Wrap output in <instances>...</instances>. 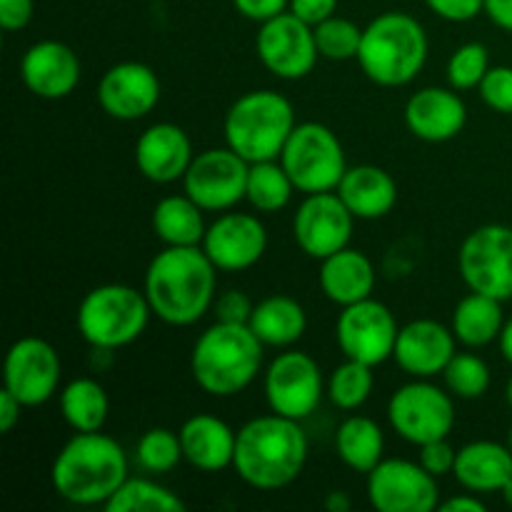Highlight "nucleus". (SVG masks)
<instances>
[{
  "mask_svg": "<svg viewBox=\"0 0 512 512\" xmlns=\"http://www.w3.org/2000/svg\"><path fill=\"white\" fill-rule=\"evenodd\" d=\"M498 343H500V353H503V358L512 365V318L505 320L503 330H500Z\"/></svg>",
  "mask_w": 512,
  "mask_h": 512,
  "instance_id": "603ef678",
  "label": "nucleus"
},
{
  "mask_svg": "<svg viewBox=\"0 0 512 512\" xmlns=\"http://www.w3.org/2000/svg\"><path fill=\"white\" fill-rule=\"evenodd\" d=\"M295 183L290 180L288 170L280 160H260L250 163L248 185H245V200L258 213H280L290 203L295 193Z\"/></svg>",
  "mask_w": 512,
  "mask_h": 512,
  "instance_id": "473e14b6",
  "label": "nucleus"
},
{
  "mask_svg": "<svg viewBox=\"0 0 512 512\" xmlns=\"http://www.w3.org/2000/svg\"><path fill=\"white\" fill-rule=\"evenodd\" d=\"M335 193L343 198V203L358 220L385 218L398 203L395 178L378 165L348 168Z\"/></svg>",
  "mask_w": 512,
  "mask_h": 512,
  "instance_id": "a878e982",
  "label": "nucleus"
},
{
  "mask_svg": "<svg viewBox=\"0 0 512 512\" xmlns=\"http://www.w3.org/2000/svg\"><path fill=\"white\" fill-rule=\"evenodd\" d=\"M218 268L200 245H165L145 270L143 293L163 323L185 328L203 318L215 303Z\"/></svg>",
  "mask_w": 512,
  "mask_h": 512,
  "instance_id": "f257e3e1",
  "label": "nucleus"
},
{
  "mask_svg": "<svg viewBox=\"0 0 512 512\" xmlns=\"http://www.w3.org/2000/svg\"><path fill=\"white\" fill-rule=\"evenodd\" d=\"M313 33H315V43H318L320 58L325 60L358 58L360 43H363V28L355 25L353 20L333 15V18L315 25Z\"/></svg>",
  "mask_w": 512,
  "mask_h": 512,
  "instance_id": "4c0bfd02",
  "label": "nucleus"
},
{
  "mask_svg": "<svg viewBox=\"0 0 512 512\" xmlns=\"http://www.w3.org/2000/svg\"><path fill=\"white\" fill-rule=\"evenodd\" d=\"M490 368L480 355L455 353L443 370V383L453 398L478 400L490 388Z\"/></svg>",
  "mask_w": 512,
  "mask_h": 512,
  "instance_id": "c9c22d12",
  "label": "nucleus"
},
{
  "mask_svg": "<svg viewBox=\"0 0 512 512\" xmlns=\"http://www.w3.org/2000/svg\"><path fill=\"white\" fill-rule=\"evenodd\" d=\"M440 510L443 512H485V503L478 498V493H465L455 495V498L440 503Z\"/></svg>",
  "mask_w": 512,
  "mask_h": 512,
  "instance_id": "8fccbe9b",
  "label": "nucleus"
},
{
  "mask_svg": "<svg viewBox=\"0 0 512 512\" xmlns=\"http://www.w3.org/2000/svg\"><path fill=\"white\" fill-rule=\"evenodd\" d=\"M60 415L75 433L103 430L110 415V398L93 378H75L60 390Z\"/></svg>",
  "mask_w": 512,
  "mask_h": 512,
  "instance_id": "2f4dec72",
  "label": "nucleus"
},
{
  "mask_svg": "<svg viewBox=\"0 0 512 512\" xmlns=\"http://www.w3.org/2000/svg\"><path fill=\"white\" fill-rule=\"evenodd\" d=\"M248 325L263 345L290 348L308 330V313L290 295H268L260 303H255Z\"/></svg>",
  "mask_w": 512,
  "mask_h": 512,
  "instance_id": "cd10ccee",
  "label": "nucleus"
},
{
  "mask_svg": "<svg viewBox=\"0 0 512 512\" xmlns=\"http://www.w3.org/2000/svg\"><path fill=\"white\" fill-rule=\"evenodd\" d=\"M180 443H183L185 460L193 468L203 473H220L233 465L238 430L230 428L218 415L198 413L183 423Z\"/></svg>",
  "mask_w": 512,
  "mask_h": 512,
  "instance_id": "b1692460",
  "label": "nucleus"
},
{
  "mask_svg": "<svg viewBox=\"0 0 512 512\" xmlns=\"http://www.w3.org/2000/svg\"><path fill=\"white\" fill-rule=\"evenodd\" d=\"M255 303L243 293V290H225L218 295L213 303V313L218 323H233V325H248L250 315H253Z\"/></svg>",
  "mask_w": 512,
  "mask_h": 512,
  "instance_id": "79ce46f5",
  "label": "nucleus"
},
{
  "mask_svg": "<svg viewBox=\"0 0 512 512\" xmlns=\"http://www.w3.org/2000/svg\"><path fill=\"white\" fill-rule=\"evenodd\" d=\"M180 460H185L180 433H173L168 428H150L135 445V463L145 473H170V470L178 468Z\"/></svg>",
  "mask_w": 512,
  "mask_h": 512,
  "instance_id": "e433bc0d",
  "label": "nucleus"
},
{
  "mask_svg": "<svg viewBox=\"0 0 512 512\" xmlns=\"http://www.w3.org/2000/svg\"><path fill=\"white\" fill-rule=\"evenodd\" d=\"M335 450L350 470L368 475L383 460V428L368 415H350L335 433Z\"/></svg>",
  "mask_w": 512,
  "mask_h": 512,
  "instance_id": "7c9ffc66",
  "label": "nucleus"
},
{
  "mask_svg": "<svg viewBox=\"0 0 512 512\" xmlns=\"http://www.w3.org/2000/svg\"><path fill=\"white\" fill-rule=\"evenodd\" d=\"M468 123V105L455 88H420L405 103V125L425 143H448Z\"/></svg>",
  "mask_w": 512,
  "mask_h": 512,
  "instance_id": "4be33fe9",
  "label": "nucleus"
},
{
  "mask_svg": "<svg viewBox=\"0 0 512 512\" xmlns=\"http://www.w3.org/2000/svg\"><path fill=\"white\" fill-rule=\"evenodd\" d=\"M295 125V110L283 93L250 90L225 113V143L248 163L278 160Z\"/></svg>",
  "mask_w": 512,
  "mask_h": 512,
  "instance_id": "423d86ee",
  "label": "nucleus"
},
{
  "mask_svg": "<svg viewBox=\"0 0 512 512\" xmlns=\"http://www.w3.org/2000/svg\"><path fill=\"white\" fill-rule=\"evenodd\" d=\"M25 88L43 100H63L78 88L80 58L63 40H38L20 60Z\"/></svg>",
  "mask_w": 512,
  "mask_h": 512,
  "instance_id": "412c9836",
  "label": "nucleus"
},
{
  "mask_svg": "<svg viewBox=\"0 0 512 512\" xmlns=\"http://www.w3.org/2000/svg\"><path fill=\"white\" fill-rule=\"evenodd\" d=\"M108 512H183L180 495L148 478H128L103 505Z\"/></svg>",
  "mask_w": 512,
  "mask_h": 512,
  "instance_id": "72a5a7b5",
  "label": "nucleus"
},
{
  "mask_svg": "<svg viewBox=\"0 0 512 512\" xmlns=\"http://www.w3.org/2000/svg\"><path fill=\"white\" fill-rule=\"evenodd\" d=\"M295 188L305 195L338 190L348 163L338 135L323 123H298L280 153Z\"/></svg>",
  "mask_w": 512,
  "mask_h": 512,
  "instance_id": "6e6552de",
  "label": "nucleus"
},
{
  "mask_svg": "<svg viewBox=\"0 0 512 512\" xmlns=\"http://www.w3.org/2000/svg\"><path fill=\"white\" fill-rule=\"evenodd\" d=\"M505 400H508V405L512 410V378L508 380V385H505Z\"/></svg>",
  "mask_w": 512,
  "mask_h": 512,
  "instance_id": "5fc2aeb1",
  "label": "nucleus"
},
{
  "mask_svg": "<svg viewBox=\"0 0 512 512\" xmlns=\"http://www.w3.org/2000/svg\"><path fill=\"white\" fill-rule=\"evenodd\" d=\"M255 50L260 63L280 80L305 78L313 73L320 58L313 25L300 20L290 10L275 15L268 23H260Z\"/></svg>",
  "mask_w": 512,
  "mask_h": 512,
  "instance_id": "2eb2a0df",
  "label": "nucleus"
},
{
  "mask_svg": "<svg viewBox=\"0 0 512 512\" xmlns=\"http://www.w3.org/2000/svg\"><path fill=\"white\" fill-rule=\"evenodd\" d=\"M60 355L48 340L20 338L10 345L3 363V388H8L25 408L43 405L60 388Z\"/></svg>",
  "mask_w": 512,
  "mask_h": 512,
  "instance_id": "dca6fc26",
  "label": "nucleus"
},
{
  "mask_svg": "<svg viewBox=\"0 0 512 512\" xmlns=\"http://www.w3.org/2000/svg\"><path fill=\"white\" fill-rule=\"evenodd\" d=\"M500 493H503V500L512 508V478L508 480V483H505V488L500 490Z\"/></svg>",
  "mask_w": 512,
  "mask_h": 512,
  "instance_id": "864d4df0",
  "label": "nucleus"
},
{
  "mask_svg": "<svg viewBox=\"0 0 512 512\" xmlns=\"http://www.w3.org/2000/svg\"><path fill=\"white\" fill-rule=\"evenodd\" d=\"M425 5L448 23H468L485 13V0H425Z\"/></svg>",
  "mask_w": 512,
  "mask_h": 512,
  "instance_id": "37998d69",
  "label": "nucleus"
},
{
  "mask_svg": "<svg viewBox=\"0 0 512 512\" xmlns=\"http://www.w3.org/2000/svg\"><path fill=\"white\" fill-rule=\"evenodd\" d=\"M308 463V438L300 420L270 410L238 430L233 468L255 490H280L300 478Z\"/></svg>",
  "mask_w": 512,
  "mask_h": 512,
  "instance_id": "f03ea898",
  "label": "nucleus"
},
{
  "mask_svg": "<svg viewBox=\"0 0 512 512\" xmlns=\"http://www.w3.org/2000/svg\"><path fill=\"white\" fill-rule=\"evenodd\" d=\"M355 215L335 190L305 195L293 218V238L308 258L325 260L348 248L353 238Z\"/></svg>",
  "mask_w": 512,
  "mask_h": 512,
  "instance_id": "f3484780",
  "label": "nucleus"
},
{
  "mask_svg": "<svg viewBox=\"0 0 512 512\" xmlns=\"http://www.w3.org/2000/svg\"><path fill=\"white\" fill-rule=\"evenodd\" d=\"M98 103L115 120L145 118L160 103L158 73L138 60L115 63L100 78Z\"/></svg>",
  "mask_w": 512,
  "mask_h": 512,
  "instance_id": "6ab92c4d",
  "label": "nucleus"
},
{
  "mask_svg": "<svg viewBox=\"0 0 512 512\" xmlns=\"http://www.w3.org/2000/svg\"><path fill=\"white\" fill-rule=\"evenodd\" d=\"M340 0H290V13L298 15L308 25H318L338 13Z\"/></svg>",
  "mask_w": 512,
  "mask_h": 512,
  "instance_id": "49530a36",
  "label": "nucleus"
},
{
  "mask_svg": "<svg viewBox=\"0 0 512 512\" xmlns=\"http://www.w3.org/2000/svg\"><path fill=\"white\" fill-rule=\"evenodd\" d=\"M153 315L148 298L133 285L105 283L78 305V333L95 350H118L135 343Z\"/></svg>",
  "mask_w": 512,
  "mask_h": 512,
  "instance_id": "0eeeda50",
  "label": "nucleus"
},
{
  "mask_svg": "<svg viewBox=\"0 0 512 512\" xmlns=\"http://www.w3.org/2000/svg\"><path fill=\"white\" fill-rule=\"evenodd\" d=\"M398 320L393 310L375 298L345 305L335 323V340L345 358L365 365H380L393 358L398 343Z\"/></svg>",
  "mask_w": 512,
  "mask_h": 512,
  "instance_id": "f8f14e48",
  "label": "nucleus"
},
{
  "mask_svg": "<svg viewBox=\"0 0 512 512\" xmlns=\"http://www.w3.org/2000/svg\"><path fill=\"white\" fill-rule=\"evenodd\" d=\"M480 98L490 110L512 115V68L510 65H490L483 83L478 85Z\"/></svg>",
  "mask_w": 512,
  "mask_h": 512,
  "instance_id": "ea45409f",
  "label": "nucleus"
},
{
  "mask_svg": "<svg viewBox=\"0 0 512 512\" xmlns=\"http://www.w3.org/2000/svg\"><path fill=\"white\" fill-rule=\"evenodd\" d=\"M263 348L250 325H210L190 350V373L213 398H233L248 390L263 368Z\"/></svg>",
  "mask_w": 512,
  "mask_h": 512,
  "instance_id": "20e7f679",
  "label": "nucleus"
},
{
  "mask_svg": "<svg viewBox=\"0 0 512 512\" xmlns=\"http://www.w3.org/2000/svg\"><path fill=\"white\" fill-rule=\"evenodd\" d=\"M375 388L373 365H365L360 360L345 358L343 365L330 373L325 393H328L330 403L340 410H358L360 405L368 403Z\"/></svg>",
  "mask_w": 512,
  "mask_h": 512,
  "instance_id": "f704fd0d",
  "label": "nucleus"
},
{
  "mask_svg": "<svg viewBox=\"0 0 512 512\" xmlns=\"http://www.w3.org/2000/svg\"><path fill=\"white\" fill-rule=\"evenodd\" d=\"M455 480L470 493H500L512 478V453L508 443L475 440L458 450Z\"/></svg>",
  "mask_w": 512,
  "mask_h": 512,
  "instance_id": "bb28decb",
  "label": "nucleus"
},
{
  "mask_svg": "<svg viewBox=\"0 0 512 512\" xmlns=\"http://www.w3.org/2000/svg\"><path fill=\"white\" fill-rule=\"evenodd\" d=\"M390 428L413 445L448 438L455 428V403L448 388H438L430 380L415 378L390 395Z\"/></svg>",
  "mask_w": 512,
  "mask_h": 512,
  "instance_id": "1a4fd4ad",
  "label": "nucleus"
},
{
  "mask_svg": "<svg viewBox=\"0 0 512 512\" xmlns=\"http://www.w3.org/2000/svg\"><path fill=\"white\" fill-rule=\"evenodd\" d=\"M485 15L498 28L512 33V0H485Z\"/></svg>",
  "mask_w": 512,
  "mask_h": 512,
  "instance_id": "09e8293b",
  "label": "nucleus"
},
{
  "mask_svg": "<svg viewBox=\"0 0 512 512\" xmlns=\"http://www.w3.org/2000/svg\"><path fill=\"white\" fill-rule=\"evenodd\" d=\"M508 448H510V453H512V425H510V430H508Z\"/></svg>",
  "mask_w": 512,
  "mask_h": 512,
  "instance_id": "6e6d98bb",
  "label": "nucleus"
},
{
  "mask_svg": "<svg viewBox=\"0 0 512 512\" xmlns=\"http://www.w3.org/2000/svg\"><path fill=\"white\" fill-rule=\"evenodd\" d=\"M25 405L10 393L8 388L0 390V433L8 435L15 425L20 423V415H23Z\"/></svg>",
  "mask_w": 512,
  "mask_h": 512,
  "instance_id": "de8ad7c7",
  "label": "nucleus"
},
{
  "mask_svg": "<svg viewBox=\"0 0 512 512\" xmlns=\"http://www.w3.org/2000/svg\"><path fill=\"white\" fill-rule=\"evenodd\" d=\"M128 478V455L100 430L75 433L50 465L53 490L73 505H105Z\"/></svg>",
  "mask_w": 512,
  "mask_h": 512,
  "instance_id": "7ed1b4c3",
  "label": "nucleus"
},
{
  "mask_svg": "<svg viewBox=\"0 0 512 512\" xmlns=\"http://www.w3.org/2000/svg\"><path fill=\"white\" fill-rule=\"evenodd\" d=\"M460 278L473 293L512 298V228L488 223L463 240L458 253Z\"/></svg>",
  "mask_w": 512,
  "mask_h": 512,
  "instance_id": "9d476101",
  "label": "nucleus"
},
{
  "mask_svg": "<svg viewBox=\"0 0 512 512\" xmlns=\"http://www.w3.org/2000/svg\"><path fill=\"white\" fill-rule=\"evenodd\" d=\"M318 280L325 298L345 308V305L373 298L375 268L368 255L348 245V248L320 260Z\"/></svg>",
  "mask_w": 512,
  "mask_h": 512,
  "instance_id": "393cba45",
  "label": "nucleus"
},
{
  "mask_svg": "<svg viewBox=\"0 0 512 512\" xmlns=\"http://www.w3.org/2000/svg\"><path fill=\"white\" fill-rule=\"evenodd\" d=\"M235 10L255 23H268L290 8V0H233Z\"/></svg>",
  "mask_w": 512,
  "mask_h": 512,
  "instance_id": "a18cd8bd",
  "label": "nucleus"
},
{
  "mask_svg": "<svg viewBox=\"0 0 512 512\" xmlns=\"http://www.w3.org/2000/svg\"><path fill=\"white\" fill-rule=\"evenodd\" d=\"M193 158V140L175 123L150 125L135 143V165L150 183L168 185L183 180Z\"/></svg>",
  "mask_w": 512,
  "mask_h": 512,
  "instance_id": "5701e85b",
  "label": "nucleus"
},
{
  "mask_svg": "<svg viewBox=\"0 0 512 512\" xmlns=\"http://www.w3.org/2000/svg\"><path fill=\"white\" fill-rule=\"evenodd\" d=\"M490 70V53L483 43H465L450 55L448 80L455 90H473Z\"/></svg>",
  "mask_w": 512,
  "mask_h": 512,
  "instance_id": "58836bf2",
  "label": "nucleus"
},
{
  "mask_svg": "<svg viewBox=\"0 0 512 512\" xmlns=\"http://www.w3.org/2000/svg\"><path fill=\"white\" fill-rule=\"evenodd\" d=\"M503 325V300L470 290V295H465L455 305L450 328H453L458 343H463L465 348H483V345H490L500 338Z\"/></svg>",
  "mask_w": 512,
  "mask_h": 512,
  "instance_id": "c756f323",
  "label": "nucleus"
},
{
  "mask_svg": "<svg viewBox=\"0 0 512 512\" xmlns=\"http://www.w3.org/2000/svg\"><path fill=\"white\" fill-rule=\"evenodd\" d=\"M418 463L428 470L435 478H445L455 470L458 463V450L448 443V438L430 440V443L420 445V458Z\"/></svg>",
  "mask_w": 512,
  "mask_h": 512,
  "instance_id": "a19ab883",
  "label": "nucleus"
},
{
  "mask_svg": "<svg viewBox=\"0 0 512 512\" xmlns=\"http://www.w3.org/2000/svg\"><path fill=\"white\" fill-rule=\"evenodd\" d=\"M455 353H458V338L453 328L438 320L420 318L400 328L393 360L410 378L430 380L443 375L445 365Z\"/></svg>",
  "mask_w": 512,
  "mask_h": 512,
  "instance_id": "aec40b11",
  "label": "nucleus"
},
{
  "mask_svg": "<svg viewBox=\"0 0 512 512\" xmlns=\"http://www.w3.org/2000/svg\"><path fill=\"white\" fill-rule=\"evenodd\" d=\"M250 163L233 148H208L198 153L183 178V190L205 210L225 213L245 200Z\"/></svg>",
  "mask_w": 512,
  "mask_h": 512,
  "instance_id": "ddd939ff",
  "label": "nucleus"
},
{
  "mask_svg": "<svg viewBox=\"0 0 512 512\" xmlns=\"http://www.w3.org/2000/svg\"><path fill=\"white\" fill-rule=\"evenodd\" d=\"M350 508H353V500L345 490H330L325 495V510L328 512H350Z\"/></svg>",
  "mask_w": 512,
  "mask_h": 512,
  "instance_id": "3c124183",
  "label": "nucleus"
},
{
  "mask_svg": "<svg viewBox=\"0 0 512 512\" xmlns=\"http://www.w3.org/2000/svg\"><path fill=\"white\" fill-rule=\"evenodd\" d=\"M35 0H0V28L18 33L33 20Z\"/></svg>",
  "mask_w": 512,
  "mask_h": 512,
  "instance_id": "c03bdc74",
  "label": "nucleus"
},
{
  "mask_svg": "<svg viewBox=\"0 0 512 512\" xmlns=\"http://www.w3.org/2000/svg\"><path fill=\"white\" fill-rule=\"evenodd\" d=\"M428 33L418 18L388 10L363 28L358 63L363 73L383 88L413 83L428 63Z\"/></svg>",
  "mask_w": 512,
  "mask_h": 512,
  "instance_id": "39448f33",
  "label": "nucleus"
},
{
  "mask_svg": "<svg viewBox=\"0 0 512 512\" xmlns=\"http://www.w3.org/2000/svg\"><path fill=\"white\" fill-rule=\"evenodd\" d=\"M213 265L223 273H243L253 268L268 248V230L253 213H228L208 225L203 245Z\"/></svg>",
  "mask_w": 512,
  "mask_h": 512,
  "instance_id": "a211bd4d",
  "label": "nucleus"
},
{
  "mask_svg": "<svg viewBox=\"0 0 512 512\" xmlns=\"http://www.w3.org/2000/svg\"><path fill=\"white\" fill-rule=\"evenodd\" d=\"M265 400L273 413L305 420L318 410L325 395L323 370L300 350H285L265 370Z\"/></svg>",
  "mask_w": 512,
  "mask_h": 512,
  "instance_id": "9b49d317",
  "label": "nucleus"
},
{
  "mask_svg": "<svg viewBox=\"0 0 512 512\" xmlns=\"http://www.w3.org/2000/svg\"><path fill=\"white\" fill-rule=\"evenodd\" d=\"M368 500L378 512H433L440 508L438 478L413 460L383 458L368 473Z\"/></svg>",
  "mask_w": 512,
  "mask_h": 512,
  "instance_id": "4468645a",
  "label": "nucleus"
},
{
  "mask_svg": "<svg viewBox=\"0 0 512 512\" xmlns=\"http://www.w3.org/2000/svg\"><path fill=\"white\" fill-rule=\"evenodd\" d=\"M205 210L190 198L183 195H168L153 208V233L163 245L173 248H190V245H203L208 225L203 218Z\"/></svg>",
  "mask_w": 512,
  "mask_h": 512,
  "instance_id": "c85d7f7f",
  "label": "nucleus"
}]
</instances>
